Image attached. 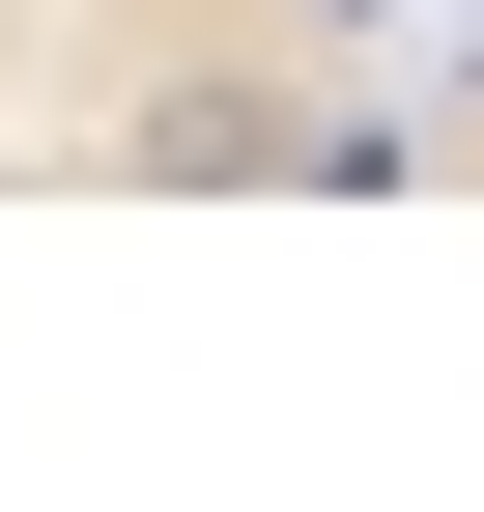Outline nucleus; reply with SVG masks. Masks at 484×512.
<instances>
[{
	"label": "nucleus",
	"instance_id": "nucleus-1",
	"mask_svg": "<svg viewBox=\"0 0 484 512\" xmlns=\"http://www.w3.org/2000/svg\"><path fill=\"white\" fill-rule=\"evenodd\" d=\"M314 143H342L314 86H143L114 114V171H314Z\"/></svg>",
	"mask_w": 484,
	"mask_h": 512
}]
</instances>
